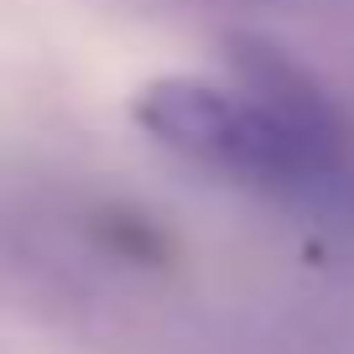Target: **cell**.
I'll list each match as a JSON object with an SVG mask.
<instances>
[{
	"label": "cell",
	"mask_w": 354,
	"mask_h": 354,
	"mask_svg": "<svg viewBox=\"0 0 354 354\" xmlns=\"http://www.w3.org/2000/svg\"><path fill=\"white\" fill-rule=\"evenodd\" d=\"M136 125L188 162L219 167L240 183H261L292 198H339L354 188V156L308 141L245 88L234 94L209 78L146 84L136 94Z\"/></svg>",
	"instance_id": "obj_1"
},
{
	"label": "cell",
	"mask_w": 354,
	"mask_h": 354,
	"mask_svg": "<svg viewBox=\"0 0 354 354\" xmlns=\"http://www.w3.org/2000/svg\"><path fill=\"white\" fill-rule=\"evenodd\" d=\"M224 57H230L240 88L255 104H266L277 120H287L308 141L354 156V120L287 47H277L271 37H255V32H234L224 37Z\"/></svg>",
	"instance_id": "obj_2"
}]
</instances>
